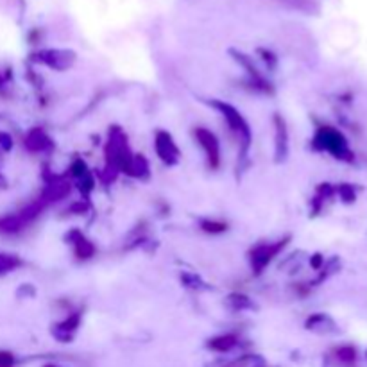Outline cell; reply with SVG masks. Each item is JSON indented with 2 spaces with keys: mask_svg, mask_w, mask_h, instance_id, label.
I'll use <instances>...</instances> for the list:
<instances>
[{
  "mask_svg": "<svg viewBox=\"0 0 367 367\" xmlns=\"http://www.w3.org/2000/svg\"><path fill=\"white\" fill-rule=\"evenodd\" d=\"M197 136H199L201 145H203L204 149H206V153H208L210 162H212L213 165L217 164V159H219V145H217V140H215V136H213L212 133L204 131V129H199V131H197Z\"/></svg>",
  "mask_w": 367,
  "mask_h": 367,
  "instance_id": "1",
  "label": "cell"
}]
</instances>
